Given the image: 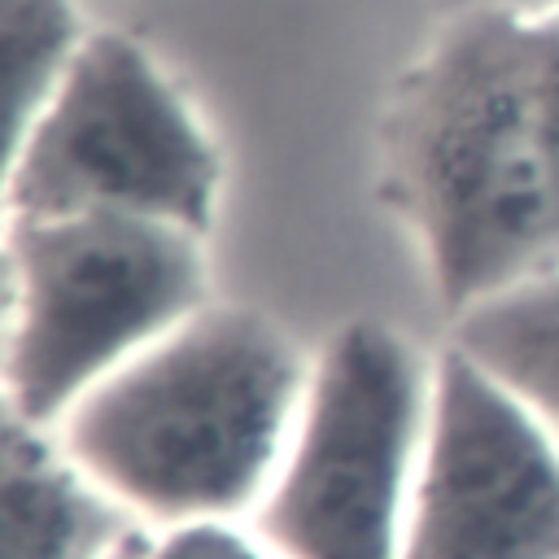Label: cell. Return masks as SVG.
Instances as JSON below:
<instances>
[{"label":"cell","mask_w":559,"mask_h":559,"mask_svg":"<svg viewBox=\"0 0 559 559\" xmlns=\"http://www.w3.org/2000/svg\"><path fill=\"white\" fill-rule=\"evenodd\" d=\"M384 188L454 314L559 266V197L524 13H454L397 79Z\"/></svg>","instance_id":"cell-1"},{"label":"cell","mask_w":559,"mask_h":559,"mask_svg":"<svg viewBox=\"0 0 559 559\" xmlns=\"http://www.w3.org/2000/svg\"><path fill=\"white\" fill-rule=\"evenodd\" d=\"M306 376L271 319L205 301L48 432L131 520H240L280 467Z\"/></svg>","instance_id":"cell-2"},{"label":"cell","mask_w":559,"mask_h":559,"mask_svg":"<svg viewBox=\"0 0 559 559\" xmlns=\"http://www.w3.org/2000/svg\"><path fill=\"white\" fill-rule=\"evenodd\" d=\"M201 306L205 253L192 227L100 210L9 218V415L57 428Z\"/></svg>","instance_id":"cell-3"},{"label":"cell","mask_w":559,"mask_h":559,"mask_svg":"<svg viewBox=\"0 0 559 559\" xmlns=\"http://www.w3.org/2000/svg\"><path fill=\"white\" fill-rule=\"evenodd\" d=\"M432 362L393 328L358 319L310 358L280 467L253 511L280 559H402Z\"/></svg>","instance_id":"cell-4"},{"label":"cell","mask_w":559,"mask_h":559,"mask_svg":"<svg viewBox=\"0 0 559 559\" xmlns=\"http://www.w3.org/2000/svg\"><path fill=\"white\" fill-rule=\"evenodd\" d=\"M9 218L140 214L205 231L218 157L166 70L122 31L87 35L39 114L9 135Z\"/></svg>","instance_id":"cell-5"},{"label":"cell","mask_w":559,"mask_h":559,"mask_svg":"<svg viewBox=\"0 0 559 559\" xmlns=\"http://www.w3.org/2000/svg\"><path fill=\"white\" fill-rule=\"evenodd\" d=\"M402 559H559V432L454 341L432 358Z\"/></svg>","instance_id":"cell-6"},{"label":"cell","mask_w":559,"mask_h":559,"mask_svg":"<svg viewBox=\"0 0 559 559\" xmlns=\"http://www.w3.org/2000/svg\"><path fill=\"white\" fill-rule=\"evenodd\" d=\"M66 445L35 424H4V559H114L135 537Z\"/></svg>","instance_id":"cell-7"},{"label":"cell","mask_w":559,"mask_h":559,"mask_svg":"<svg viewBox=\"0 0 559 559\" xmlns=\"http://www.w3.org/2000/svg\"><path fill=\"white\" fill-rule=\"evenodd\" d=\"M450 341L559 432V266L454 314Z\"/></svg>","instance_id":"cell-8"},{"label":"cell","mask_w":559,"mask_h":559,"mask_svg":"<svg viewBox=\"0 0 559 559\" xmlns=\"http://www.w3.org/2000/svg\"><path fill=\"white\" fill-rule=\"evenodd\" d=\"M70 0H4V70H9V135H17L52 96L83 48Z\"/></svg>","instance_id":"cell-9"},{"label":"cell","mask_w":559,"mask_h":559,"mask_svg":"<svg viewBox=\"0 0 559 559\" xmlns=\"http://www.w3.org/2000/svg\"><path fill=\"white\" fill-rule=\"evenodd\" d=\"M131 559H280L258 528H240V520H205V524H175L157 537L131 546Z\"/></svg>","instance_id":"cell-10"},{"label":"cell","mask_w":559,"mask_h":559,"mask_svg":"<svg viewBox=\"0 0 559 559\" xmlns=\"http://www.w3.org/2000/svg\"><path fill=\"white\" fill-rule=\"evenodd\" d=\"M524 48H528V79L533 105L550 157V179L559 197V13H524Z\"/></svg>","instance_id":"cell-11"},{"label":"cell","mask_w":559,"mask_h":559,"mask_svg":"<svg viewBox=\"0 0 559 559\" xmlns=\"http://www.w3.org/2000/svg\"><path fill=\"white\" fill-rule=\"evenodd\" d=\"M445 17L454 13H559V0H437Z\"/></svg>","instance_id":"cell-12"},{"label":"cell","mask_w":559,"mask_h":559,"mask_svg":"<svg viewBox=\"0 0 559 559\" xmlns=\"http://www.w3.org/2000/svg\"><path fill=\"white\" fill-rule=\"evenodd\" d=\"M131 546H135V542H131ZM131 546H127V550H122V555H114V559H131Z\"/></svg>","instance_id":"cell-13"}]
</instances>
